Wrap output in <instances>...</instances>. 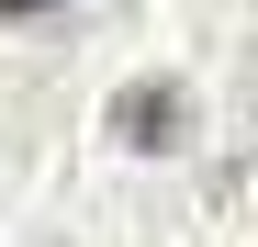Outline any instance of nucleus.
<instances>
[{"label":"nucleus","mask_w":258,"mask_h":247,"mask_svg":"<svg viewBox=\"0 0 258 247\" xmlns=\"http://www.w3.org/2000/svg\"><path fill=\"white\" fill-rule=\"evenodd\" d=\"M0 12H23V23H34V12H56V0H0Z\"/></svg>","instance_id":"nucleus-2"},{"label":"nucleus","mask_w":258,"mask_h":247,"mask_svg":"<svg viewBox=\"0 0 258 247\" xmlns=\"http://www.w3.org/2000/svg\"><path fill=\"white\" fill-rule=\"evenodd\" d=\"M112 135L146 146V157H168V146L191 135V90H180V79H135V90L112 101Z\"/></svg>","instance_id":"nucleus-1"}]
</instances>
